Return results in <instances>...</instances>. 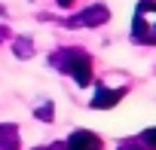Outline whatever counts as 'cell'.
Listing matches in <instances>:
<instances>
[{
    "label": "cell",
    "mask_w": 156,
    "mask_h": 150,
    "mask_svg": "<svg viewBox=\"0 0 156 150\" xmlns=\"http://www.w3.org/2000/svg\"><path fill=\"white\" fill-rule=\"evenodd\" d=\"M64 150H101V138H98L95 132H86V129H76V132H73V135L67 138Z\"/></svg>",
    "instance_id": "obj_4"
},
{
    "label": "cell",
    "mask_w": 156,
    "mask_h": 150,
    "mask_svg": "<svg viewBox=\"0 0 156 150\" xmlns=\"http://www.w3.org/2000/svg\"><path fill=\"white\" fill-rule=\"evenodd\" d=\"M141 144H144L147 150H156V126L147 129V132H141Z\"/></svg>",
    "instance_id": "obj_9"
},
{
    "label": "cell",
    "mask_w": 156,
    "mask_h": 150,
    "mask_svg": "<svg viewBox=\"0 0 156 150\" xmlns=\"http://www.w3.org/2000/svg\"><path fill=\"white\" fill-rule=\"evenodd\" d=\"M3 40H9V28H6V25H0V43H3Z\"/></svg>",
    "instance_id": "obj_11"
},
{
    "label": "cell",
    "mask_w": 156,
    "mask_h": 150,
    "mask_svg": "<svg viewBox=\"0 0 156 150\" xmlns=\"http://www.w3.org/2000/svg\"><path fill=\"white\" fill-rule=\"evenodd\" d=\"M132 40L156 46V0H141L132 19Z\"/></svg>",
    "instance_id": "obj_2"
},
{
    "label": "cell",
    "mask_w": 156,
    "mask_h": 150,
    "mask_svg": "<svg viewBox=\"0 0 156 150\" xmlns=\"http://www.w3.org/2000/svg\"><path fill=\"white\" fill-rule=\"evenodd\" d=\"M52 110H55V107H52V101H43L40 107H34V113H37L43 123H52Z\"/></svg>",
    "instance_id": "obj_8"
},
{
    "label": "cell",
    "mask_w": 156,
    "mask_h": 150,
    "mask_svg": "<svg viewBox=\"0 0 156 150\" xmlns=\"http://www.w3.org/2000/svg\"><path fill=\"white\" fill-rule=\"evenodd\" d=\"M126 95V89H104V86H98V92H95V98L89 101L95 110H107V107H113V104H119V98Z\"/></svg>",
    "instance_id": "obj_5"
},
{
    "label": "cell",
    "mask_w": 156,
    "mask_h": 150,
    "mask_svg": "<svg viewBox=\"0 0 156 150\" xmlns=\"http://www.w3.org/2000/svg\"><path fill=\"white\" fill-rule=\"evenodd\" d=\"M119 150H144V147L135 144V141H129V144H119Z\"/></svg>",
    "instance_id": "obj_10"
},
{
    "label": "cell",
    "mask_w": 156,
    "mask_h": 150,
    "mask_svg": "<svg viewBox=\"0 0 156 150\" xmlns=\"http://www.w3.org/2000/svg\"><path fill=\"white\" fill-rule=\"evenodd\" d=\"M107 19H110V9L104 3H92L89 9H83V12H76L73 19H67V28H98Z\"/></svg>",
    "instance_id": "obj_3"
},
{
    "label": "cell",
    "mask_w": 156,
    "mask_h": 150,
    "mask_svg": "<svg viewBox=\"0 0 156 150\" xmlns=\"http://www.w3.org/2000/svg\"><path fill=\"white\" fill-rule=\"evenodd\" d=\"M0 150H19V129L12 123H0Z\"/></svg>",
    "instance_id": "obj_6"
},
{
    "label": "cell",
    "mask_w": 156,
    "mask_h": 150,
    "mask_svg": "<svg viewBox=\"0 0 156 150\" xmlns=\"http://www.w3.org/2000/svg\"><path fill=\"white\" fill-rule=\"evenodd\" d=\"M12 52H16L19 58H31V55H34V43H31V37H16V40H12Z\"/></svg>",
    "instance_id": "obj_7"
},
{
    "label": "cell",
    "mask_w": 156,
    "mask_h": 150,
    "mask_svg": "<svg viewBox=\"0 0 156 150\" xmlns=\"http://www.w3.org/2000/svg\"><path fill=\"white\" fill-rule=\"evenodd\" d=\"M55 3H58V6H70V3H73V0H55Z\"/></svg>",
    "instance_id": "obj_12"
},
{
    "label": "cell",
    "mask_w": 156,
    "mask_h": 150,
    "mask_svg": "<svg viewBox=\"0 0 156 150\" xmlns=\"http://www.w3.org/2000/svg\"><path fill=\"white\" fill-rule=\"evenodd\" d=\"M52 64H55L61 73L73 77V83L80 86V89H86V86L92 83V58H89L83 49H61V52L52 55Z\"/></svg>",
    "instance_id": "obj_1"
}]
</instances>
